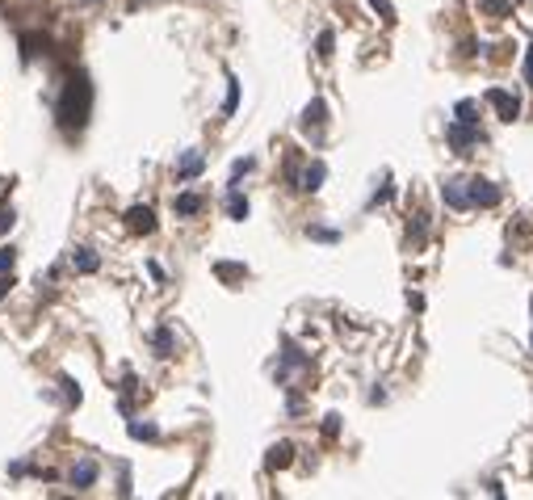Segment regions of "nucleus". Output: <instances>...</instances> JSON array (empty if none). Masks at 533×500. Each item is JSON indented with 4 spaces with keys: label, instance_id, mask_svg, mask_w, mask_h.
I'll return each mask as SVG.
<instances>
[{
    "label": "nucleus",
    "instance_id": "obj_1",
    "mask_svg": "<svg viewBox=\"0 0 533 500\" xmlns=\"http://www.w3.org/2000/svg\"><path fill=\"white\" fill-rule=\"evenodd\" d=\"M89 101H92V89L85 76H72L68 80V89H63V105H59V118H63V127L72 131H80L85 127V118H89Z\"/></svg>",
    "mask_w": 533,
    "mask_h": 500
},
{
    "label": "nucleus",
    "instance_id": "obj_2",
    "mask_svg": "<svg viewBox=\"0 0 533 500\" xmlns=\"http://www.w3.org/2000/svg\"><path fill=\"white\" fill-rule=\"evenodd\" d=\"M479 139H483V135H479V127H475V122H453V127H449V147H453L458 156H466Z\"/></svg>",
    "mask_w": 533,
    "mask_h": 500
},
{
    "label": "nucleus",
    "instance_id": "obj_3",
    "mask_svg": "<svg viewBox=\"0 0 533 500\" xmlns=\"http://www.w3.org/2000/svg\"><path fill=\"white\" fill-rule=\"evenodd\" d=\"M488 101L495 105V114H500L504 122H517V114H521V101H517L512 92H504V89H488Z\"/></svg>",
    "mask_w": 533,
    "mask_h": 500
},
{
    "label": "nucleus",
    "instance_id": "obj_4",
    "mask_svg": "<svg viewBox=\"0 0 533 500\" xmlns=\"http://www.w3.org/2000/svg\"><path fill=\"white\" fill-rule=\"evenodd\" d=\"M470 185V206H495L500 202V189L491 181H483V177H475V181H466Z\"/></svg>",
    "mask_w": 533,
    "mask_h": 500
},
{
    "label": "nucleus",
    "instance_id": "obj_5",
    "mask_svg": "<svg viewBox=\"0 0 533 500\" xmlns=\"http://www.w3.org/2000/svg\"><path fill=\"white\" fill-rule=\"evenodd\" d=\"M441 198H445V206H453V211H466V206H470V185H466V181H445Z\"/></svg>",
    "mask_w": 533,
    "mask_h": 500
},
{
    "label": "nucleus",
    "instance_id": "obj_6",
    "mask_svg": "<svg viewBox=\"0 0 533 500\" xmlns=\"http://www.w3.org/2000/svg\"><path fill=\"white\" fill-rule=\"evenodd\" d=\"M126 228L151 235V231H156V215H151V206H131V211H126Z\"/></svg>",
    "mask_w": 533,
    "mask_h": 500
},
{
    "label": "nucleus",
    "instance_id": "obj_7",
    "mask_svg": "<svg viewBox=\"0 0 533 500\" xmlns=\"http://www.w3.org/2000/svg\"><path fill=\"white\" fill-rule=\"evenodd\" d=\"M68 479H72V488H92V484H97V462H89V458H85V462H76Z\"/></svg>",
    "mask_w": 533,
    "mask_h": 500
},
{
    "label": "nucleus",
    "instance_id": "obj_8",
    "mask_svg": "<svg viewBox=\"0 0 533 500\" xmlns=\"http://www.w3.org/2000/svg\"><path fill=\"white\" fill-rule=\"evenodd\" d=\"M202 164H206V160H202V151H185V156H181V164H177V177H181V181L198 177V173H202Z\"/></svg>",
    "mask_w": 533,
    "mask_h": 500
},
{
    "label": "nucleus",
    "instance_id": "obj_9",
    "mask_svg": "<svg viewBox=\"0 0 533 500\" xmlns=\"http://www.w3.org/2000/svg\"><path fill=\"white\" fill-rule=\"evenodd\" d=\"M72 265H76L80 273H97L101 270V257H97L92 248H76V252H72Z\"/></svg>",
    "mask_w": 533,
    "mask_h": 500
},
{
    "label": "nucleus",
    "instance_id": "obj_10",
    "mask_svg": "<svg viewBox=\"0 0 533 500\" xmlns=\"http://www.w3.org/2000/svg\"><path fill=\"white\" fill-rule=\"evenodd\" d=\"M173 211H177L181 219H193V215L202 211V198H198V193H177V202H173Z\"/></svg>",
    "mask_w": 533,
    "mask_h": 500
},
{
    "label": "nucleus",
    "instance_id": "obj_11",
    "mask_svg": "<svg viewBox=\"0 0 533 500\" xmlns=\"http://www.w3.org/2000/svg\"><path fill=\"white\" fill-rule=\"evenodd\" d=\"M323 177H328V169H323V164L315 160V164H307V173H303V185H298V189H307V193H315V189L323 185Z\"/></svg>",
    "mask_w": 533,
    "mask_h": 500
},
{
    "label": "nucleus",
    "instance_id": "obj_12",
    "mask_svg": "<svg viewBox=\"0 0 533 500\" xmlns=\"http://www.w3.org/2000/svg\"><path fill=\"white\" fill-rule=\"evenodd\" d=\"M290 458H294V446L290 442H277L273 450H269V467L277 471V467H290Z\"/></svg>",
    "mask_w": 533,
    "mask_h": 500
},
{
    "label": "nucleus",
    "instance_id": "obj_13",
    "mask_svg": "<svg viewBox=\"0 0 533 500\" xmlns=\"http://www.w3.org/2000/svg\"><path fill=\"white\" fill-rule=\"evenodd\" d=\"M227 215H231V219H248V198H239V193L231 189V193H227Z\"/></svg>",
    "mask_w": 533,
    "mask_h": 500
},
{
    "label": "nucleus",
    "instance_id": "obj_14",
    "mask_svg": "<svg viewBox=\"0 0 533 500\" xmlns=\"http://www.w3.org/2000/svg\"><path fill=\"white\" fill-rule=\"evenodd\" d=\"M323 114H328V105L315 97L311 105H307V114H303V122H307V127H323Z\"/></svg>",
    "mask_w": 533,
    "mask_h": 500
},
{
    "label": "nucleus",
    "instance_id": "obj_15",
    "mask_svg": "<svg viewBox=\"0 0 533 500\" xmlns=\"http://www.w3.org/2000/svg\"><path fill=\"white\" fill-rule=\"evenodd\" d=\"M235 105H239V80L231 76V80H227V101H222V114H235Z\"/></svg>",
    "mask_w": 533,
    "mask_h": 500
},
{
    "label": "nucleus",
    "instance_id": "obj_16",
    "mask_svg": "<svg viewBox=\"0 0 533 500\" xmlns=\"http://www.w3.org/2000/svg\"><path fill=\"white\" fill-rule=\"evenodd\" d=\"M151 341H156V353H160V358H168V353H173V332H168V328H160Z\"/></svg>",
    "mask_w": 533,
    "mask_h": 500
},
{
    "label": "nucleus",
    "instance_id": "obj_17",
    "mask_svg": "<svg viewBox=\"0 0 533 500\" xmlns=\"http://www.w3.org/2000/svg\"><path fill=\"white\" fill-rule=\"evenodd\" d=\"M332 46H336V38H332V30H323V34L315 38V50H319V59H328V55H332Z\"/></svg>",
    "mask_w": 533,
    "mask_h": 500
},
{
    "label": "nucleus",
    "instance_id": "obj_18",
    "mask_svg": "<svg viewBox=\"0 0 533 500\" xmlns=\"http://www.w3.org/2000/svg\"><path fill=\"white\" fill-rule=\"evenodd\" d=\"M453 114H458V122H479V118H475V101H458Z\"/></svg>",
    "mask_w": 533,
    "mask_h": 500
},
{
    "label": "nucleus",
    "instance_id": "obj_19",
    "mask_svg": "<svg viewBox=\"0 0 533 500\" xmlns=\"http://www.w3.org/2000/svg\"><path fill=\"white\" fill-rule=\"evenodd\" d=\"M252 164H257V160H235V164H231V185L239 181L244 173H252Z\"/></svg>",
    "mask_w": 533,
    "mask_h": 500
},
{
    "label": "nucleus",
    "instance_id": "obj_20",
    "mask_svg": "<svg viewBox=\"0 0 533 500\" xmlns=\"http://www.w3.org/2000/svg\"><path fill=\"white\" fill-rule=\"evenodd\" d=\"M483 9L491 17H508V0H483Z\"/></svg>",
    "mask_w": 533,
    "mask_h": 500
},
{
    "label": "nucleus",
    "instance_id": "obj_21",
    "mask_svg": "<svg viewBox=\"0 0 533 500\" xmlns=\"http://www.w3.org/2000/svg\"><path fill=\"white\" fill-rule=\"evenodd\" d=\"M13 261H17V252H13V248H0V273H13Z\"/></svg>",
    "mask_w": 533,
    "mask_h": 500
},
{
    "label": "nucleus",
    "instance_id": "obj_22",
    "mask_svg": "<svg viewBox=\"0 0 533 500\" xmlns=\"http://www.w3.org/2000/svg\"><path fill=\"white\" fill-rule=\"evenodd\" d=\"M215 273H219V277H227V282H231V277H244V273H248V270H244V265H219V270H215Z\"/></svg>",
    "mask_w": 533,
    "mask_h": 500
},
{
    "label": "nucleus",
    "instance_id": "obj_23",
    "mask_svg": "<svg viewBox=\"0 0 533 500\" xmlns=\"http://www.w3.org/2000/svg\"><path fill=\"white\" fill-rule=\"evenodd\" d=\"M374 4V13H382L387 21H395V9H391V0H370Z\"/></svg>",
    "mask_w": 533,
    "mask_h": 500
},
{
    "label": "nucleus",
    "instance_id": "obj_24",
    "mask_svg": "<svg viewBox=\"0 0 533 500\" xmlns=\"http://www.w3.org/2000/svg\"><path fill=\"white\" fill-rule=\"evenodd\" d=\"M131 437H156V425H131Z\"/></svg>",
    "mask_w": 533,
    "mask_h": 500
},
{
    "label": "nucleus",
    "instance_id": "obj_25",
    "mask_svg": "<svg viewBox=\"0 0 533 500\" xmlns=\"http://www.w3.org/2000/svg\"><path fill=\"white\" fill-rule=\"evenodd\" d=\"M336 429H340V416H328L323 420V437H336Z\"/></svg>",
    "mask_w": 533,
    "mask_h": 500
},
{
    "label": "nucleus",
    "instance_id": "obj_26",
    "mask_svg": "<svg viewBox=\"0 0 533 500\" xmlns=\"http://www.w3.org/2000/svg\"><path fill=\"white\" fill-rule=\"evenodd\" d=\"M311 235H315V240H328V244L336 240V231H332V228H311Z\"/></svg>",
    "mask_w": 533,
    "mask_h": 500
},
{
    "label": "nucleus",
    "instance_id": "obj_27",
    "mask_svg": "<svg viewBox=\"0 0 533 500\" xmlns=\"http://www.w3.org/2000/svg\"><path fill=\"white\" fill-rule=\"evenodd\" d=\"M525 85H533V46L525 50Z\"/></svg>",
    "mask_w": 533,
    "mask_h": 500
},
{
    "label": "nucleus",
    "instance_id": "obj_28",
    "mask_svg": "<svg viewBox=\"0 0 533 500\" xmlns=\"http://www.w3.org/2000/svg\"><path fill=\"white\" fill-rule=\"evenodd\" d=\"M9 286H13V273H0V299L9 294Z\"/></svg>",
    "mask_w": 533,
    "mask_h": 500
},
{
    "label": "nucleus",
    "instance_id": "obj_29",
    "mask_svg": "<svg viewBox=\"0 0 533 500\" xmlns=\"http://www.w3.org/2000/svg\"><path fill=\"white\" fill-rule=\"evenodd\" d=\"M13 228V211H0V231H9Z\"/></svg>",
    "mask_w": 533,
    "mask_h": 500
},
{
    "label": "nucleus",
    "instance_id": "obj_30",
    "mask_svg": "<svg viewBox=\"0 0 533 500\" xmlns=\"http://www.w3.org/2000/svg\"><path fill=\"white\" fill-rule=\"evenodd\" d=\"M85 4H97V0H85Z\"/></svg>",
    "mask_w": 533,
    "mask_h": 500
}]
</instances>
